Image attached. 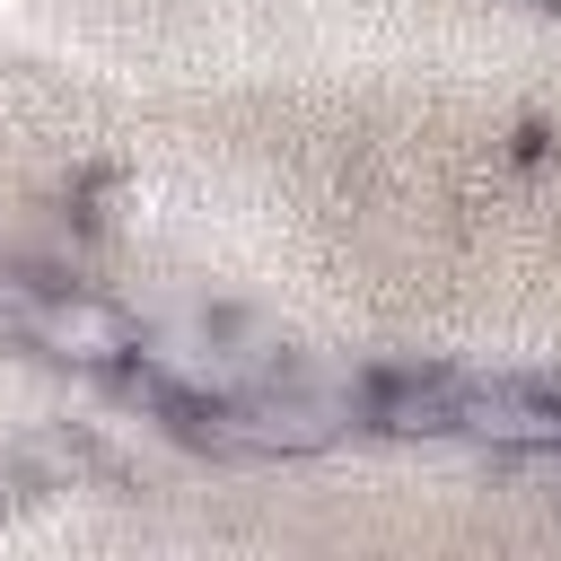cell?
I'll list each match as a JSON object with an SVG mask.
<instances>
[{
  "label": "cell",
  "mask_w": 561,
  "mask_h": 561,
  "mask_svg": "<svg viewBox=\"0 0 561 561\" xmlns=\"http://www.w3.org/2000/svg\"><path fill=\"white\" fill-rule=\"evenodd\" d=\"M44 359H61V368H88V377H123L149 342H140V324L114 307V298H96V289H70V280H44V289H26L18 298V316H9Z\"/></svg>",
  "instance_id": "obj_1"
},
{
  "label": "cell",
  "mask_w": 561,
  "mask_h": 561,
  "mask_svg": "<svg viewBox=\"0 0 561 561\" xmlns=\"http://www.w3.org/2000/svg\"><path fill=\"white\" fill-rule=\"evenodd\" d=\"M456 438L517 447V456L561 447V377H465V430Z\"/></svg>",
  "instance_id": "obj_2"
},
{
  "label": "cell",
  "mask_w": 561,
  "mask_h": 561,
  "mask_svg": "<svg viewBox=\"0 0 561 561\" xmlns=\"http://www.w3.org/2000/svg\"><path fill=\"white\" fill-rule=\"evenodd\" d=\"M368 430L386 438H456L465 430V368H377Z\"/></svg>",
  "instance_id": "obj_3"
},
{
  "label": "cell",
  "mask_w": 561,
  "mask_h": 561,
  "mask_svg": "<svg viewBox=\"0 0 561 561\" xmlns=\"http://www.w3.org/2000/svg\"><path fill=\"white\" fill-rule=\"evenodd\" d=\"M543 9H561V0H543Z\"/></svg>",
  "instance_id": "obj_4"
}]
</instances>
